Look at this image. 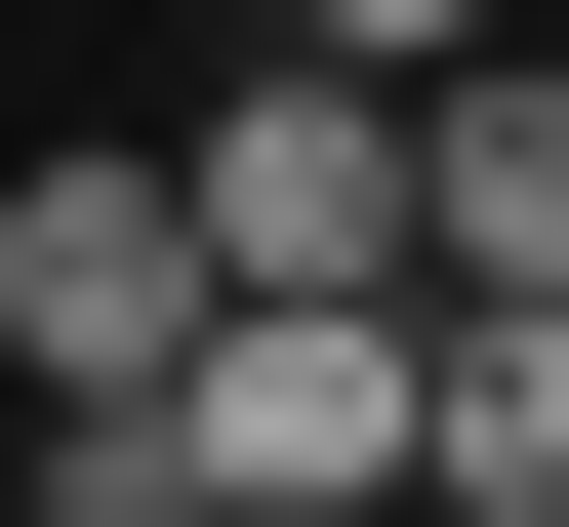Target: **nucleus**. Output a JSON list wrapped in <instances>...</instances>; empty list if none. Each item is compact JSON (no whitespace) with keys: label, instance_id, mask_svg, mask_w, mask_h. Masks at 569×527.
Masks as SVG:
<instances>
[{"label":"nucleus","instance_id":"nucleus-4","mask_svg":"<svg viewBox=\"0 0 569 527\" xmlns=\"http://www.w3.org/2000/svg\"><path fill=\"white\" fill-rule=\"evenodd\" d=\"M407 527H569V284H407Z\"/></svg>","mask_w":569,"mask_h":527},{"label":"nucleus","instance_id":"nucleus-6","mask_svg":"<svg viewBox=\"0 0 569 527\" xmlns=\"http://www.w3.org/2000/svg\"><path fill=\"white\" fill-rule=\"evenodd\" d=\"M41 527H244V487H203V446H122V406H82V446H41Z\"/></svg>","mask_w":569,"mask_h":527},{"label":"nucleus","instance_id":"nucleus-2","mask_svg":"<svg viewBox=\"0 0 569 527\" xmlns=\"http://www.w3.org/2000/svg\"><path fill=\"white\" fill-rule=\"evenodd\" d=\"M0 365H41V446H82V406H163V365H203V203L122 163V122H82V163H0Z\"/></svg>","mask_w":569,"mask_h":527},{"label":"nucleus","instance_id":"nucleus-3","mask_svg":"<svg viewBox=\"0 0 569 527\" xmlns=\"http://www.w3.org/2000/svg\"><path fill=\"white\" fill-rule=\"evenodd\" d=\"M122 446H203L244 527H367V487H407V284H367V325H244V284H203V365H163Z\"/></svg>","mask_w":569,"mask_h":527},{"label":"nucleus","instance_id":"nucleus-5","mask_svg":"<svg viewBox=\"0 0 569 527\" xmlns=\"http://www.w3.org/2000/svg\"><path fill=\"white\" fill-rule=\"evenodd\" d=\"M407 284H569V0L407 82Z\"/></svg>","mask_w":569,"mask_h":527},{"label":"nucleus","instance_id":"nucleus-7","mask_svg":"<svg viewBox=\"0 0 569 527\" xmlns=\"http://www.w3.org/2000/svg\"><path fill=\"white\" fill-rule=\"evenodd\" d=\"M284 41H326V82H448V41H529V0H284Z\"/></svg>","mask_w":569,"mask_h":527},{"label":"nucleus","instance_id":"nucleus-1","mask_svg":"<svg viewBox=\"0 0 569 527\" xmlns=\"http://www.w3.org/2000/svg\"><path fill=\"white\" fill-rule=\"evenodd\" d=\"M163 203H203V284H244V325H367V284H407V82H326V41H284V82L163 122Z\"/></svg>","mask_w":569,"mask_h":527},{"label":"nucleus","instance_id":"nucleus-8","mask_svg":"<svg viewBox=\"0 0 569 527\" xmlns=\"http://www.w3.org/2000/svg\"><path fill=\"white\" fill-rule=\"evenodd\" d=\"M367 527H407V487H367Z\"/></svg>","mask_w":569,"mask_h":527}]
</instances>
